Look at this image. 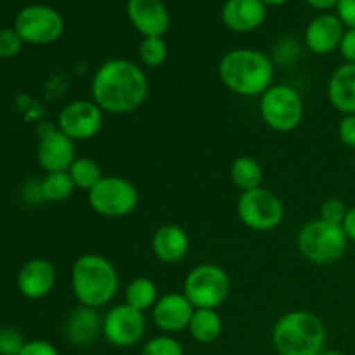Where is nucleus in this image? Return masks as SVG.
<instances>
[{
    "label": "nucleus",
    "instance_id": "f257e3e1",
    "mask_svg": "<svg viewBox=\"0 0 355 355\" xmlns=\"http://www.w3.org/2000/svg\"><path fill=\"white\" fill-rule=\"evenodd\" d=\"M90 94L106 114L134 113L148 99V75L130 59H107L94 73Z\"/></svg>",
    "mask_w": 355,
    "mask_h": 355
},
{
    "label": "nucleus",
    "instance_id": "f03ea898",
    "mask_svg": "<svg viewBox=\"0 0 355 355\" xmlns=\"http://www.w3.org/2000/svg\"><path fill=\"white\" fill-rule=\"evenodd\" d=\"M274 61L257 49H234L218 62L220 82L238 96H262L274 85Z\"/></svg>",
    "mask_w": 355,
    "mask_h": 355
},
{
    "label": "nucleus",
    "instance_id": "7ed1b4c3",
    "mask_svg": "<svg viewBox=\"0 0 355 355\" xmlns=\"http://www.w3.org/2000/svg\"><path fill=\"white\" fill-rule=\"evenodd\" d=\"M120 276L110 259L97 253L78 257L71 269V290L80 305L101 309L118 293Z\"/></svg>",
    "mask_w": 355,
    "mask_h": 355
},
{
    "label": "nucleus",
    "instance_id": "20e7f679",
    "mask_svg": "<svg viewBox=\"0 0 355 355\" xmlns=\"http://www.w3.org/2000/svg\"><path fill=\"white\" fill-rule=\"evenodd\" d=\"M272 345L279 355H321L326 350L324 322L314 312H286L274 324Z\"/></svg>",
    "mask_w": 355,
    "mask_h": 355
},
{
    "label": "nucleus",
    "instance_id": "39448f33",
    "mask_svg": "<svg viewBox=\"0 0 355 355\" xmlns=\"http://www.w3.org/2000/svg\"><path fill=\"white\" fill-rule=\"evenodd\" d=\"M349 238L342 225L314 218L302 225L297 236V248L307 262L329 266L345 255Z\"/></svg>",
    "mask_w": 355,
    "mask_h": 355
},
{
    "label": "nucleus",
    "instance_id": "423d86ee",
    "mask_svg": "<svg viewBox=\"0 0 355 355\" xmlns=\"http://www.w3.org/2000/svg\"><path fill=\"white\" fill-rule=\"evenodd\" d=\"M304 99L286 83H274L260 96V116L276 132H293L304 121Z\"/></svg>",
    "mask_w": 355,
    "mask_h": 355
},
{
    "label": "nucleus",
    "instance_id": "0eeeda50",
    "mask_svg": "<svg viewBox=\"0 0 355 355\" xmlns=\"http://www.w3.org/2000/svg\"><path fill=\"white\" fill-rule=\"evenodd\" d=\"M182 293L194 309L217 311L231 293V277L217 263H200L184 279Z\"/></svg>",
    "mask_w": 355,
    "mask_h": 355
},
{
    "label": "nucleus",
    "instance_id": "6e6552de",
    "mask_svg": "<svg viewBox=\"0 0 355 355\" xmlns=\"http://www.w3.org/2000/svg\"><path fill=\"white\" fill-rule=\"evenodd\" d=\"M89 207L106 218L130 215L139 205V191L134 182L120 175H104L87 193Z\"/></svg>",
    "mask_w": 355,
    "mask_h": 355
},
{
    "label": "nucleus",
    "instance_id": "1a4fd4ad",
    "mask_svg": "<svg viewBox=\"0 0 355 355\" xmlns=\"http://www.w3.org/2000/svg\"><path fill=\"white\" fill-rule=\"evenodd\" d=\"M238 217L252 231L269 232L283 222V201L266 187L246 191L238 198Z\"/></svg>",
    "mask_w": 355,
    "mask_h": 355
},
{
    "label": "nucleus",
    "instance_id": "9d476101",
    "mask_svg": "<svg viewBox=\"0 0 355 355\" xmlns=\"http://www.w3.org/2000/svg\"><path fill=\"white\" fill-rule=\"evenodd\" d=\"M14 30L24 44H54L64 33V19L54 7L44 3H31L21 9L14 19Z\"/></svg>",
    "mask_w": 355,
    "mask_h": 355
},
{
    "label": "nucleus",
    "instance_id": "9b49d317",
    "mask_svg": "<svg viewBox=\"0 0 355 355\" xmlns=\"http://www.w3.org/2000/svg\"><path fill=\"white\" fill-rule=\"evenodd\" d=\"M104 114L92 99L71 101L59 111L58 128L73 142L90 141L103 128Z\"/></svg>",
    "mask_w": 355,
    "mask_h": 355
},
{
    "label": "nucleus",
    "instance_id": "f8f14e48",
    "mask_svg": "<svg viewBox=\"0 0 355 355\" xmlns=\"http://www.w3.org/2000/svg\"><path fill=\"white\" fill-rule=\"evenodd\" d=\"M146 324L144 312L135 311L127 304L114 305L103 318V336L110 345L128 349L141 342Z\"/></svg>",
    "mask_w": 355,
    "mask_h": 355
},
{
    "label": "nucleus",
    "instance_id": "ddd939ff",
    "mask_svg": "<svg viewBox=\"0 0 355 355\" xmlns=\"http://www.w3.org/2000/svg\"><path fill=\"white\" fill-rule=\"evenodd\" d=\"M38 165L47 173L68 172L76 159L75 142L62 134L58 127L45 125L40 132V141L37 149Z\"/></svg>",
    "mask_w": 355,
    "mask_h": 355
},
{
    "label": "nucleus",
    "instance_id": "4468645a",
    "mask_svg": "<svg viewBox=\"0 0 355 355\" xmlns=\"http://www.w3.org/2000/svg\"><path fill=\"white\" fill-rule=\"evenodd\" d=\"M194 307L184 293H166L151 309L153 322L163 335H175L189 328Z\"/></svg>",
    "mask_w": 355,
    "mask_h": 355
},
{
    "label": "nucleus",
    "instance_id": "2eb2a0df",
    "mask_svg": "<svg viewBox=\"0 0 355 355\" xmlns=\"http://www.w3.org/2000/svg\"><path fill=\"white\" fill-rule=\"evenodd\" d=\"M132 26L146 37H163L170 28V12L163 0H127Z\"/></svg>",
    "mask_w": 355,
    "mask_h": 355
},
{
    "label": "nucleus",
    "instance_id": "dca6fc26",
    "mask_svg": "<svg viewBox=\"0 0 355 355\" xmlns=\"http://www.w3.org/2000/svg\"><path fill=\"white\" fill-rule=\"evenodd\" d=\"M345 30L338 14L322 12L309 23L305 30V45L314 54L328 55L340 47Z\"/></svg>",
    "mask_w": 355,
    "mask_h": 355
},
{
    "label": "nucleus",
    "instance_id": "f3484780",
    "mask_svg": "<svg viewBox=\"0 0 355 355\" xmlns=\"http://www.w3.org/2000/svg\"><path fill=\"white\" fill-rule=\"evenodd\" d=\"M222 23L236 33H250L266 23L267 6L262 0H225Z\"/></svg>",
    "mask_w": 355,
    "mask_h": 355
},
{
    "label": "nucleus",
    "instance_id": "a211bd4d",
    "mask_svg": "<svg viewBox=\"0 0 355 355\" xmlns=\"http://www.w3.org/2000/svg\"><path fill=\"white\" fill-rule=\"evenodd\" d=\"M54 266L45 259H33L21 267L17 274V288L21 295L30 300H40L45 298L55 286Z\"/></svg>",
    "mask_w": 355,
    "mask_h": 355
},
{
    "label": "nucleus",
    "instance_id": "6ab92c4d",
    "mask_svg": "<svg viewBox=\"0 0 355 355\" xmlns=\"http://www.w3.org/2000/svg\"><path fill=\"white\" fill-rule=\"evenodd\" d=\"M99 335H103V318L97 309L80 305L66 319L64 336L76 349L90 347Z\"/></svg>",
    "mask_w": 355,
    "mask_h": 355
},
{
    "label": "nucleus",
    "instance_id": "aec40b11",
    "mask_svg": "<svg viewBox=\"0 0 355 355\" xmlns=\"http://www.w3.org/2000/svg\"><path fill=\"white\" fill-rule=\"evenodd\" d=\"M191 239L186 229L177 224L159 225L155 231L151 239V250L156 259L163 263H179L180 260L186 259L189 252Z\"/></svg>",
    "mask_w": 355,
    "mask_h": 355
},
{
    "label": "nucleus",
    "instance_id": "412c9836",
    "mask_svg": "<svg viewBox=\"0 0 355 355\" xmlns=\"http://www.w3.org/2000/svg\"><path fill=\"white\" fill-rule=\"evenodd\" d=\"M328 99L342 114H355V64L338 66L329 76Z\"/></svg>",
    "mask_w": 355,
    "mask_h": 355
},
{
    "label": "nucleus",
    "instance_id": "4be33fe9",
    "mask_svg": "<svg viewBox=\"0 0 355 355\" xmlns=\"http://www.w3.org/2000/svg\"><path fill=\"white\" fill-rule=\"evenodd\" d=\"M187 331L194 342L203 343V345L217 342L222 335L220 315L214 309H194Z\"/></svg>",
    "mask_w": 355,
    "mask_h": 355
},
{
    "label": "nucleus",
    "instance_id": "5701e85b",
    "mask_svg": "<svg viewBox=\"0 0 355 355\" xmlns=\"http://www.w3.org/2000/svg\"><path fill=\"white\" fill-rule=\"evenodd\" d=\"M231 180L241 193L262 187V165L252 156H239L231 163Z\"/></svg>",
    "mask_w": 355,
    "mask_h": 355
},
{
    "label": "nucleus",
    "instance_id": "b1692460",
    "mask_svg": "<svg viewBox=\"0 0 355 355\" xmlns=\"http://www.w3.org/2000/svg\"><path fill=\"white\" fill-rule=\"evenodd\" d=\"M158 298L156 283L146 276L135 277L125 288V304L130 305L135 311H151Z\"/></svg>",
    "mask_w": 355,
    "mask_h": 355
},
{
    "label": "nucleus",
    "instance_id": "393cba45",
    "mask_svg": "<svg viewBox=\"0 0 355 355\" xmlns=\"http://www.w3.org/2000/svg\"><path fill=\"white\" fill-rule=\"evenodd\" d=\"M75 184L68 172H51L38 184V194L49 203H61L75 193Z\"/></svg>",
    "mask_w": 355,
    "mask_h": 355
},
{
    "label": "nucleus",
    "instance_id": "a878e982",
    "mask_svg": "<svg viewBox=\"0 0 355 355\" xmlns=\"http://www.w3.org/2000/svg\"><path fill=\"white\" fill-rule=\"evenodd\" d=\"M68 173L69 177H71L76 189L87 191V193H89V191L104 177L99 163L92 158H87V156L76 158L75 162H73V165L69 166Z\"/></svg>",
    "mask_w": 355,
    "mask_h": 355
},
{
    "label": "nucleus",
    "instance_id": "bb28decb",
    "mask_svg": "<svg viewBox=\"0 0 355 355\" xmlns=\"http://www.w3.org/2000/svg\"><path fill=\"white\" fill-rule=\"evenodd\" d=\"M139 61L146 68H159L168 58V47L163 37H146L142 38L137 49Z\"/></svg>",
    "mask_w": 355,
    "mask_h": 355
},
{
    "label": "nucleus",
    "instance_id": "cd10ccee",
    "mask_svg": "<svg viewBox=\"0 0 355 355\" xmlns=\"http://www.w3.org/2000/svg\"><path fill=\"white\" fill-rule=\"evenodd\" d=\"M141 355H186L184 347L172 335H158L144 343Z\"/></svg>",
    "mask_w": 355,
    "mask_h": 355
},
{
    "label": "nucleus",
    "instance_id": "c85d7f7f",
    "mask_svg": "<svg viewBox=\"0 0 355 355\" xmlns=\"http://www.w3.org/2000/svg\"><path fill=\"white\" fill-rule=\"evenodd\" d=\"M349 211V207L343 203L338 198H328L326 201H322L321 210H319V218L329 224L342 225L345 220V215Z\"/></svg>",
    "mask_w": 355,
    "mask_h": 355
},
{
    "label": "nucleus",
    "instance_id": "c756f323",
    "mask_svg": "<svg viewBox=\"0 0 355 355\" xmlns=\"http://www.w3.org/2000/svg\"><path fill=\"white\" fill-rule=\"evenodd\" d=\"M24 345H26V342L17 329H0V355H19L23 352Z\"/></svg>",
    "mask_w": 355,
    "mask_h": 355
},
{
    "label": "nucleus",
    "instance_id": "7c9ffc66",
    "mask_svg": "<svg viewBox=\"0 0 355 355\" xmlns=\"http://www.w3.org/2000/svg\"><path fill=\"white\" fill-rule=\"evenodd\" d=\"M23 38L19 37L14 28H3L0 30V58L10 59L16 58L23 49Z\"/></svg>",
    "mask_w": 355,
    "mask_h": 355
},
{
    "label": "nucleus",
    "instance_id": "2f4dec72",
    "mask_svg": "<svg viewBox=\"0 0 355 355\" xmlns=\"http://www.w3.org/2000/svg\"><path fill=\"white\" fill-rule=\"evenodd\" d=\"M338 137L347 148L355 149V114H343L338 123Z\"/></svg>",
    "mask_w": 355,
    "mask_h": 355
},
{
    "label": "nucleus",
    "instance_id": "473e14b6",
    "mask_svg": "<svg viewBox=\"0 0 355 355\" xmlns=\"http://www.w3.org/2000/svg\"><path fill=\"white\" fill-rule=\"evenodd\" d=\"M19 355H61L59 350L52 345L51 342H45V340H31L26 342L23 352Z\"/></svg>",
    "mask_w": 355,
    "mask_h": 355
},
{
    "label": "nucleus",
    "instance_id": "72a5a7b5",
    "mask_svg": "<svg viewBox=\"0 0 355 355\" xmlns=\"http://www.w3.org/2000/svg\"><path fill=\"white\" fill-rule=\"evenodd\" d=\"M340 54L349 64H355V28H347L338 47Z\"/></svg>",
    "mask_w": 355,
    "mask_h": 355
},
{
    "label": "nucleus",
    "instance_id": "f704fd0d",
    "mask_svg": "<svg viewBox=\"0 0 355 355\" xmlns=\"http://www.w3.org/2000/svg\"><path fill=\"white\" fill-rule=\"evenodd\" d=\"M336 10L345 28H355V0H338Z\"/></svg>",
    "mask_w": 355,
    "mask_h": 355
},
{
    "label": "nucleus",
    "instance_id": "c9c22d12",
    "mask_svg": "<svg viewBox=\"0 0 355 355\" xmlns=\"http://www.w3.org/2000/svg\"><path fill=\"white\" fill-rule=\"evenodd\" d=\"M342 227H343V231H345L349 241L355 243V207L349 208V211H347L345 220H343Z\"/></svg>",
    "mask_w": 355,
    "mask_h": 355
},
{
    "label": "nucleus",
    "instance_id": "e433bc0d",
    "mask_svg": "<svg viewBox=\"0 0 355 355\" xmlns=\"http://www.w3.org/2000/svg\"><path fill=\"white\" fill-rule=\"evenodd\" d=\"M307 3L318 10H329L338 6V0H307Z\"/></svg>",
    "mask_w": 355,
    "mask_h": 355
},
{
    "label": "nucleus",
    "instance_id": "4c0bfd02",
    "mask_svg": "<svg viewBox=\"0 0 355 355\" xmlns=\"http://www.w3.org/2000/svg\"><path fill=\"white\" fill-rule=\"evenodd\" d=\"M266 6H284V3L288 2V0H262Z\"/></svg>",
    "mask_w": 355,
    "mask_h": 355
},
{
    "label": "nucleus",
    "instance_id": "58836bf2",
    "mask_svg": "<svg viewBox=\"0 0 355 355\" xmlns=\"http://www.w3.org/2000/svg\"><path fill=\"white\" fill-rule=\"evenodd\" d=\"M321 355H347L345 352H342V350H328V349H326L324 350V352H322Z\"/></svg>",
    "mask_w": 355,
    "mask_h": 355
},
{
    "label": "nucleus",
    "instance_id": "ea45409f",
    "mask_svg": "<svg viewBox=\"0 0 355 355\" xmlns=\"http://www.w3.org/2000/svg\"><path fill=\"white\" fill-rule=\"evenodd\" d=\"M354 168H355V151H354Z\"/></svg>",
    "mask_w": 355,
    "mask_h": 355
}]
</instances>
